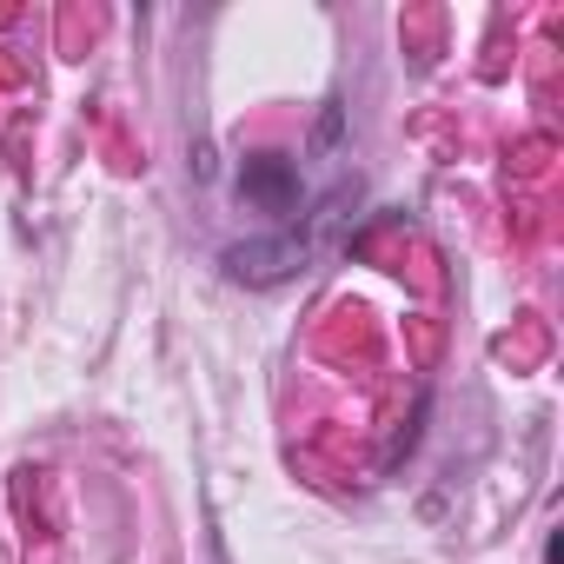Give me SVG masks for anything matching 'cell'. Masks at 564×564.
<instances>
[{"label":"cell","instance_id":"obj_3","mask_svg":"<svg viewBox=\"0 0 564 564\" xmlns=\"http://www.w3.org/2000/svg\"><path fill=\"white\" fill-rule=\"evenodd\" d=\"M544 564H564V538H557V531L544 538Z\"/></svg>","mask_w":564,"mask_h":564},{"label":"cell","instance_id":"obj_2","mask_svg":"<svg viewBox=\"0 0 564 564\" xmlns=\"http://www.w3.org/2000/svg\"><path fill=\"white\" fill-rule=\"evenodd\" d=\"M226 279L239 286H279L306 265V239H246V246H226Z\"/></svg>","mask_w":564,"mask_h":564},{"label":"cell","instance_id":"obj_1","mask_svg":"<svg viewBox=\"0 0 564 564\" xmlns=\"http://www.w3.org/2000/svg\"><path fill=\"white\" fill-rule=\"evenodd\" d=\"M232 186H239V199H246L252 213H272V219L300 213V166H293L286 153H246Z\"/></svg>","mask_w":564,"mask_h":564}]
</instances>
